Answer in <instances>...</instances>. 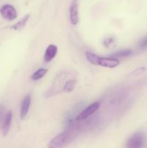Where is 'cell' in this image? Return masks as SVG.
<instances>
[{
  "mask_svg": "<svg viewBox=\"0 0 147 148\" xmlns=\"http://www.w3.org/2000/svg\"><path fill=\"white\" fill-rule=\"evenodd\" d=\"M75 137H76V134L73 131L66 130L52 139L49 142L48 147L60 148L66 147L74 140Z\"/></svg>",
  "mask_w": 147,
  "mask_h": 148,
  "instance_id": "1",
  "label": "cell"
},
{
  "mask_svg": "<svg viewBox=\"0 0 147 148\" xmlns=\"http://www.w3.org/2000/svg\"><path fill=\"white\" fill-rule=\"evenodd\" d=\"M0 14L4 20L12 21L17 18V12L16 9L11 4H4L0 8Z\"/></svg>",
  "mask_w": 147,
  "mask_h": 148,
  "instance_id": "2",
  "label": "cell"
},
{
  "mask_svg": "<svg viewBox=\"0 0 147 148\" xmlns=\"http://www.w3.org/2000/svg\"><path fill=\"white\" fill-rule=\"evenodd\" d=\"M99 106H100V103L99 102L93 103L90 106L86 107L85 109H84L82 112L79 113L77 116H76V121H83V120L88 119L94 113H95L97 111L98 108H99Z\"/></svg>",
  "mask_w": 147,
  "mask_h": 148,
  "instance_id": "3",
  "label": "cell"
},
{
  "mask_svg": "<svg viewBox=\"0 0 147 148\" xmlns=\"http://www.w3.org/2000/svg\"><path fill=\"white\" fill-rule=\"evenodd\" d=\"M145 142V137L143 133L137 132L133 134L128 140L127 147L131 148L142 147Z\"/></svg>",
  "mask_w": 147,
  "mask_h": 148,
  "instance_id": "4",
  "label": "cell"
},
{
  "mask_svg": "<svg viewBox=\"0 0 147 148\" xmlns=\"http://www.w3.org/2000/svg\"><path fill=\"white\" fill-rule=\"evenodd\" d=\"M120 64V61L114 57H99V65L103 67L115 68Z\"/></svg>",
  "mask_w": 147,
  "mask_h": 148,
  "instance_id": "5",
  "label": "cell"
},
{
  "mask_svg": "<svg viewBox=\"0 0 147 148\" xmlns=\"http://www.w3.org/2000/svg\"><path fill=\"white\" fill-rule=\"evenodd\" d=\"M30 103H31V96L30 95H26L22 100L21 103V109H20V119H24L27 115L29 109H30Z\"/></svg>",
  "mask_w": 147,
  "mask_h": 148,
  "instance_id": "6",
  "label": "cell"
},
{
  "mask_svg": "<svg viewBox=\"0 0 147 148\" xmlns=\"http://www.w3.org/2000/svg\"><path fill=\"white\" fill-rule=\"evenodd\" d=\"M12 116L13 114L11 111H7V114L4 116V118L2 123V133L4 137H6L8 134L9 132H10L12 120Z\"/></svg>",
  "mask_w": 147,
  "mask_h": 148,
  "instance_id": "7",
  "label": "cell"
},
{
  "mask_svg": "<svg viewBox=\"0 0 147 148\" xmlns=\"http://www.w3.org/2000/svg\"><path fill=\"white\" fill-rule=\"evenodd\" d=\"M58 51L57 46L53 44L49 45L46 49V52H45L44 57L43 59L46 62H50L53 60L56 56V53Z\"/></svg>",
  "mask_w": 147,
  "mask_h": 148,
  "instance_id": "8",
  "label": "cell"
},
{
  "mask_svg": "<svg viewBox=\"0 0 147 148\" xmlns=\"http://www.w3.org/2000/svg\"><path fill=\"white\" fill-rule=\"evenodd\" d=\"M79 10L77 2L74 1L70 7V20L72 25H76L79 23Z\"/></svg>",
  "mask_w": 147,
  "mask_h": 148,
  "instance_id": "9",
  "label": "cell"
},
{
  "mask_svg": "<svg viewBox=\"0 0 147 148\" xmlns=\"http://www.w3.org/2000/svg\"><path fill=\"white\" fill-rule=\"evenodd\" d=\"M30 15L29 14H26L22 19H20L17 23H15L14 25H12L10 27V29L13 30H15V31H18V30H22V29L24 28V27L25 26V25L27 24V21H28L29 18H30Z\"/></svg>",
  "mask_w": 147,
  "mask_h": 148,
  "instance_id": "10",
  "label": "cell"
},
{
  "mask_svg": "<svg viewBox=\"0 0 147 148\" xmlns=\"http://www.w3.org/2000/svg\"><path fill=\"white\" fill-rule=\"evenodd\" d=\"M133 53L132 50L131 49H123V50L118 51L114 52V53H111V57H127V56H131Z\"/></svg>",
  "mask_w": 147,
  "mask_h": 148,
  "instance_id": "11",
  "label": "cell"
},
{
  "mask_svg": "<svg viewBox=\"0 0 147 148\" xmlns=\"http://www.w3.org/2000/svg\"><path fill=\"white\" fill-rule=\"evenodd\" d=\"M85 56L89 63L93 65H99V56H97L96 54L93 53H91L89 51H86L85 53Z\"/></svg>",
  "mask_w": 147,
  "mask_h": 148,
  "instance_id": "12",
  "label": "cell"
},
{
  "mask_svg": "<svg viewBox=\"0 0 147 148\" xmlns=\"http://www.w3.org/2000/svg\"><path fill=\"white\" fill-rule=\"evenodd\" d=\"M75 85H76V80L75 79H69L64 83L63 90L66 92H71L74 88Z\"/></svg>",
  "mask_w": 147,
  "mask_h": 148,
  "instance_id": "13",
  "label": "cell"
},
{
  "mask_svg": "<svg viewBox=\"0 0 147 148\" xmlns=\"http://www.w3.org/2000/svg\"><path fill=\"white\" fill-rule=\"evenodd\" d=\"M48 70L46 69H43V68L39 69L38 70H37L33 73V75L31 77V79L34 81L38 80V79H41L43 76H45Z\"/></svg>",
  "mask_w": 147,
  "mask_h": 148,
  "instance_id": "14",
  "label": "cell"
},
{
  "mask_svg": "<svg viewBox=\"0 0 147 148\" xmlns=\"http://www.w3.org/2000/svg\"><path fill=\"white\" fill-rule=\"evenodd\" d=\"M138 48L140 49H144L147 48V36L144 37V38L141 39L140 42L138 43Z\"/></svg>",
  "mask_w": 147,
  "mask_h": 148,
  "instance_id": "15",
  "label": "cell"
},
{
  "mask_svg": "<svg viewBox=\"0 0 147 148\" xmlns=\"http://www.w3.org/2000/svg\"><path fill=\"white\" fill-rule=\"evenodd\" d=\"M144 71H145V68H144V67H140V68H138V69H135V71H133V72L131 73V75H138V74L143 73Z\"/></svg>",
  "mask_w": 147,
  "mask_h": 148,
  "instance_id": "16",
  "label": "cell"
},
{
  "mask_svg": "<svg viewBox=\"0 0 147 148\" xmlns=\"http://www.w3.org/2000/svg\"><path fill=\"white\" fill-rule=\"evenodd\" d=\"M4 106L1 104L0 105V122L1 121V119H2L3 116H4Z\"/></svg>",
  "mask_w": 147,
  "mask_h": 148,
  "instance_id": "17",
  "label": "cell"
}]
</instances>
